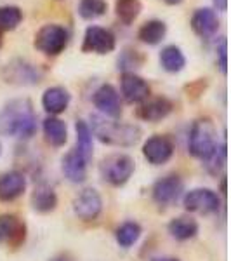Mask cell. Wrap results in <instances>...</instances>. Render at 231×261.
<instances>
[{"label":"cell","mask_w":231,"mask_h":261,"mask_svg":"<svg viewBox=\"0 0 231 261\" xmlns=\"http://www.w3.org/2000/svg\"><path fill=\"white\" fill-rule=\"evenodd\" d=\"M106 11H108L106 0H80V4H78V16L87 21L101 18L103 14H106Z\"/></svg>","instance_id":"obj_29"},{"label":"cell","mask_w":231,"mask_h":261,"mask_svg":"<svg viewBox=\"0 0 231 261\" xmlns=\"http://www.w3.org/2000/svg\"><path fill=\"white\" fill-rule=\"evenodd\" d=\"M214 2V7L221 12H226L228 11V0H212Z\"/></svg>","instance_id":"obj_34"},{"label":"cell","mask_w":231,"mask_h":261,"mask_svg":"<svg viewBox=\"0 0 231 261\" xmlns=\"http://www.w3.org/2000/svg\"><path fill=\"white\" fill-rule=\"evenodd\" d=\"M167 230H169L172 239L184 242L190 241V239H193L198 233V223L190 216H179L170 220V223L167 225Z\"/></svg>","instance_id":"obj_21"},{"label":"cell","mask_w":231,"mask_h":261,"mask_svg":"<svg viewBox=\"0 0 231 261\" xmlns=\"http://www.w3.org/2000/svg\"><path fill=\"white\" fill-rule=\"evenodd\" d=\"M142 63H145V56H142L139 50H136V49H125L124 53H120L117 65H119V70H122L125 73V71H131L132 68L134 70L141 68Z\"/></svg>","instance_id":"obj_30"},{"label":"cell","mask_w":231,"mask_h":261,"mask_svg":"<svg viewBox=\"0 0 231 261\" xmlns=\"http://www.w3.org/2000/svg\"><path fill=\"white\" fill-rule=\"evenodd\" d=\"M75 130H77V148L75 150L89 162L92 159V130L89 124L83 120H77Z\"/></svg>","instance_id":"obj_26"},{"label":"cell","mask_w":231,"mask_h":261,"mask_svg":"<svg viewBox=\"0 0 231 261\" xmlns=\"http://www.w3.org/2000/svg\"><path fill=\"white\" fill-rule=\"evenodd\" d=\"M92 133L96 138L108 146H120L131 148L141 140V129L136 124H124V122L110 120L106 117L92 115Z\"/></svg>","instance_id":"obj_2"},{"label":"cell","mask_w":231,"mask_h":261,"mask_svg":"<svg viewBox=\"0 0 231 261\" xmlns=\"http://www.w3.org/2000/svg\"><path fill=\"white\" fill-rule=\"evenodd\" d=\"M117 40L115 35L103 27H96L92 24L85 30L83 35V44H82V53L85 54H110L115 50Z\"/></svg>","instance_id":"obj_8"},{"label":"cell","mask_w":231,"mask_h":261,"mask_svg":"<svg viewBox=\"0 0 231 261\" xmlns=\"http://www.w3.org/2000/svg\"><path fill=\"white\" fill-rule=\"evenodd\" d=\"M0 155H2V143H0Z\"/></svg>","instance_id":"obj_38"},{"label":"cell","mask_w":231,"mask_h":261,"mask_svg":"<svg viewBox=\"0 0 231 261\" xmlns=\"http://www.w3.org/2000/svg\"><path fill=\"white\" fill-rule=\"evenodd\" d=\"M160 65L169 73H179L186 66V58H184L181 47H178V45H165L160 50Z\"/></svg>","instance_id":"obj_24"},{"label":"cell","mask_w":231,"mask_h":261,"mask_svg":"<svg viewBox=\"0 0 231 261\" xmlns=\"http://www.w3.org/2000/svg\"><path fill=\"white\" fill-rule=\"evenodd\" d=\"M142 155L151 166H162L167 164L174 155V143L169 136L155 134L148 138L142 145Z\"/></svg>","instance_id":"obj_11"},{"label":"cell","mask_w":231,"mask_h":261,"mask_svg":"<svg viewBox=\"0 0 231 261\" xmlns=\"http://www.w3.org/2000/svg\"><path fill=\"white\" fill-rule=\"evenodd\" d=\"M94 107L101 112V115L106 119L117 120L122 115V101L115 87L111 84H103L94 92Z\"/></svg>","instance_id":"obj_13"},{"label":"cell","mask_w":231,"mask_h":261,"mask_svg":"<svg viewBox=\"0 0 231 261\" xmlns=\"http://www.w3.org/2000/svg\"><path fill=\"white\" fill-rule=\"evenodd\" d=\"M134 169H136V164H134L132 157L125 153L110 155L101 162L99 167L103 179L110 183L111 187H124L134 174Z\"/></svg>","instance_id":"obj_5"},{"label":"cell","mask_w":231,"mask_h":261,"mask_svg":"<svg viewBox=\"0 0 231 261\" xmlns=\"http://www.w3.org/2000/svg\"><path fill=\"white\" fill-rule=\"evenodd\" d=\"M217 129L209 117H201L195 120L190 130V140H188V150L195 159L205 162L214 155L217 150Z\"/></svg>","instance_id":"obj_3"},{"label":"cell","mask_w":231,"mask_h":261,"mask_svg":"<svg viewBox=\"0 0 231 261\" xmlns=\"http://www.w3.org/2000/svg\"><path fill=\"white\" fill-rule=\"evenodd\" d=\"M165 35H167V24L163 23L162 19L146 21L139 28V32H137V39H139L142 44H148V45L160 44V42L165 39Z\"/></svg>","instance_id":"obj_23"},{"label":"cell","mask_w":231,"mask_h":261,"mask_svg":"<svg viewBox=\"0 0 231 261\" xmlns=\"http://www.w3.org/2000/svg\"><path fill=\"white\" fill-rule=\"evenodd\" d=\"M142 9L139 0H119L117 2V18H119L124 24H132L137 19L139 12Z\"/></svg>","instance_id":"obj_28"},{"label":"cell","mask_w":231,"mask_h":261,"mask_svg":"<svg viewBox=\"0 0 231 261\" xmlns=\"http://www.w3.org/2000/svg\"><path fill=\"white\" fill-rule=\"evenodd\" d=\"M120 87H122L124 99L132 105L142 103V101L148 99L151 94L150 84L142 77H139V75L134 73V71H125V73H122Z\"/></svg>","instance_id":"obj_14"},{"label":"cell","mask_w":231,"mask_h":261,"mask_svg":"<svg viewBox=\"0 0 231 261\" xmlns=\"http://www.w3.org/2000/svg\"><path fill=\"white\" fill-rule=\"evenodd\" d=\"M0 45H2V32H0Z\"/></svg>","instance_id":"obj_37"},{"label":"cell","mask_w":231,"mask_h":261,"mask_svg":"<svg viewBox=\"0 0 231 261\" xmlns=\"http://www.w3.org/2000/svg\"><path fill=\"white\" fill-rule=\"evenodd\" d=\"M141 233H142V228H141L139 223L125 221L115 230V241H117V244H119L120 247L129 249V247H132L134 244L139 241Z\"/></svg>","instance_id":"obj_25"},{"label":"cell","mask_w":231,"mask_h":261,"mask_svg":"<svg viewBox=\"0 0 231 261\" xmlns=\"http://www.w3.org/2000/svg\"><path fill=\"white\" fill-rule=\"evenodd\" d=\"M71 101V94L68 92V89L61 86H54V87H49L45 89V92L42 94V107L44 110L50 113L52 117L60 115L68 108Z\"/></svg>","instance_id":"obj_19"},{"label":"cell","mask_w":231,"mask_h":261,"mask_svg":"<svg viewBox=\"0 0 231 261\" xmlns=\"http://www.w3.org/2000/svg\"><path fill=\"white\" fill-rule=\"evenodd\" d=\"M2 77L12 86H37L44 79V71L26 60H12L2 70Z\"/></svg>","instance_id":"obj_6"},{"label":"cell","mask_w":231,"mask_h":261,"mask_svg":"<svg viewBox=\"0 0 231 261\" xmlns=\"http://www.w3.org/2000/svg\"><path fill=\"white\" fill-rule=\"evenodd\" d=\"M228 45H226V40H222L221 42V47L217 49V56H219V68H221V71L222 73H226L228 71Z\"/></svg>","instance_id":"obj_32"},{"label":"cell","mask_w":231,"mask_h":261,"mask_svg":"<svg viewBox=\"0 0 231 261\" xmlns=\"http://www.w3.org/2000/svg\"><path fill=\"white\" fill-rule=\"evenodd\" d=\"M183 204L186 207V211L205 214L207 216V214H214L219 211L221 199L211 188H193V190L186 192Z\"/></svg>","instance_id":"obj_7"},{"label":"cell","mask_w":231,"mask_h":261,"mask_svg":"<svg viewBox=\"0 0 231 261\" xmlns=\"http://www.w3.org/2000/svg\"><path fill=\"white\" fill-rule=\"evenodd\" d=\"M42 129H44L45 140H47L49 145L54 146V148H60V146H63L68 141V127H66L65 122L61 119H57V117H52V115L47 117V119L44 120Z\"/></svg>","instance_id":"obj_20"},{"label":"cell","mask_w":231,"mask_h":261,"mask_svg":"<svg viewBox=\"0 0 231 261\" xmlns=\"http://www.w3.org/2000/svg\"><path fill=\"white\" fill-rule=\"evenodd\" d=\"M70 42V33L61 24H44L39 32L35 33L33 47L40 50L47 56H57L66 49Z\"/></svg>","instance_id":"obj_4"},{"label":"cell","mask_w":231,"mask_h":261,"mask_svg":"<svg viewBox=\"0 0 231 261\" xmlns=\"http://www.w3.org/2000/svg\"><path fill=\"white\" fill-rule=\"evenodd\" d=\"M151 261H179V259L174 258V256H158V258H153Z\"/></svg>","instance_id":"obj_35"},{"label":"cell","mask_w":231,"mask_h":261,"mask_svg":"<svg viewBox=\"0 0 231 261\" xmlns=\"http://www.w3.org/2000/svg\"><path fill=\"white\" fill-rule=\"evenodd\" d=\"M183 193V179L178 174H167L155 181L153 188H151V195H153L155 204L160 207H167V205L174 204L176 200L181 197Z\"/></svg>","instance_id":"obj_10"},{"label":"cell","mask_w":231,"mask_h":261,"mask_svg":"<svg viewBox=\"0 0 231 261\" xmlns=\"http://www.w3.org/2000/svg\"><path fill=\"white\" fill-rule=\"evenodd\" d=\"M26 190V178L21 171H7L0 174V200L12 202L19 199Z\"/></svg>","instance_id":"obj_16"},{"label":"cell","mask_w":231,"mask_h":261,"mask_svg":"<svg viewBox=\"0 0 231 261\" xmlns=\"http://www.w3.org/2000/svg\"><path fill=\"white\" fill-rule=\"evenodd\" d=\"M226 162V145L222 143L221 146H217V150L214 151V155L209 161H205V166H207L209 172H212V174H217V172L221 171V167L224 166Z\"/></svg>","instance_id":"obj_31"},{"label":"cell","mask_w":231,"mask_h":261,"mask_svg":"<svg viewBox=\"0 0 231 261\" xmlns=\"http://www.w3.org/2000/svg\"><path fill=\"white\" fill-rule=\"evenodd\" d=\"M32 205L37 213H50L56 209L57 205V195L54 192V188H50L49 185L42 183L35 188V192L32 193Z\"/></svg>","instance_id":"obj_22"},{"label":"cell","mask_w":231,"mask_h":261,"mask_svg":"<svg viewBox=\"0 0 231 261\" xmlns=\"http://www.w3.org/2000/svg\"><path fill=\"white\" fill-rule=\"evenodd\" d=\"M49 261H75V259L71 258V254H68V252H60V254L52 256Z\"/></svg>","instance_id":"obj_33"},{"label":"cell","mask_w":231,"mask_h":261,"mask_svg":"<svg viewBox=\"0 0 231 261\" xmlns=\"http://www.w3.org/2000/svg\"><path fill=\"white\" fill-rule=\"evenodd\" d=\"M87 162L85 159L78 153L77 150H70L68 153L63 157L61 161V169L65 178L71 181V183H83L87 178Z\"/></svg>","instance_id":"obj_18"},{"label":"cell","mask_w":231,"mask_h":261,"mask_svg":"<svg viewBox=\"0 0 231 261\" xmlns=\"http://www.w3.org/2000/svg\"><path fill=\"white\" fill-rule=\"evenodd\" d=\"M23 21V11L18 6H0V32H12Z\"/></svg>","instance_id":"obj_27"},{"label":"cell","mask_w":231,"mask_h":261,"mask_svg":"<svg viewBox=\"0 0 231 261\" xmlns=\"http://www.w3.org/2000/svg\"><path fill=\"white\" fill-rule=\"evenodd\" d=\"M26 239V225L16 214H0V246L19 247Z\"/></svg>","instance_id":"obj_12"},{"label":"cell","mask_w":231,"mask_h":261,"mask_svg":"<svg viewBox=\"0 0 231 261\" xmlns=\"http://www.w3.org/2000/svg\"><path fill=\"white\" fill-rule=\"evenodd\" d=\"M191 30L200 39H212L219 30V18H217L216 11L209 9V7H201L196 9L191 16Z\"/></svg>","instance_id":"obj_15"},{"label":"cell","mask_w":231,"mask_h":261,"mask_svg":"<svg viewBox=\"0 0 231 261\" xmlns=\"http://www.w3.org/2000/svg\"><path fill=\"white\" fill-rule=\"evenodd\" d=\"M165 4H169V6H178V4H181L183 0H163Z\"/></svg>","instance_id":"obj_36"},{"label":"cell","mask_w":231,"mask_h":261,"mask_svg":"<svg viewBox=\"0 0 231 261\" xmlns=\"http://www.w3.org/2000/svg\"><path fill=\"white\" fill-rule=\"evenodd\" d=\"M172 108H174V105L170 99L158 96V98L142 101L141 107L137 108V117L145 122H160L170 115Z\"/></svg>","instance_id":"obj_17"},{"label":"cell","mask_w":231,"mask_h":261,"mask_svg":"<svg viewBox=\"0 0 231 261\" xmlns=\"http://www.w3.org/2000/svg\"><path fill=\"white\" fill-rule=\"evenodd\" d=\"M103 211V199L96 188H85L75 197L73 213L82 221H94Z\"/></svg>","instance_id":"obj_9"},{"label":"cell","mask_w":231,"mask_h":261,"mask_svg":"<svg viewBox=\"0 0 231 261\" xmlns=\"http://www.w3.org/2000/svg\"><path fill=\"white\" fill-rule=\"evenodd\" d=\"M37 133V115L28 98L12 99L0 110V136L30 140Z\"/></svg>","instance_id":"obj_1"}]
</instances>
